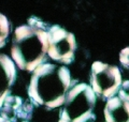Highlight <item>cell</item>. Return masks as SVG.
<instances>
[{
  "label": "cell",
  "mask_w": 129,
  "mask_h": 122,
  "mask_svg": "<svg viewBox=\"0 0 129 122\" xmlns=\"http://www.w3.org/2000/svg\"><path fill=\"white\" fill-rule=\"evenodd\" d=\"M48 27L38 17H30L28 25L18 26L14 31L11 55L21 70L34 72L47 59Z\"/></svg>",
  "instance_id": "obj_1"
},
{
  "label": "cell",
  "mask_w": 129,
  "mask_h": 122,
  "mask_svg": "<svg viewBox=\"0 0 129 122\" xmlns=\"http://www.w3.org/2000/svg\"><path fill=\"white\" fill-rule=\"evenodd\" d=\"M74 84L68 68L45 62L34 71L28 95L32 103L56 108L63 105L68 91Z\"/></svg>",
  "instance_id": "obj_2"
},
{
  "label": "cell",
  "mask_w": 129,
  "mask_h": 122,
  "mask_svg": "<svg viewBox=\"0 0 129 122\" xmlns=\"http://www.w3.org/2000/svg\"><path fill=\"white\" fill-rule=\"evenodd\" d=\"M97 96L87 84H76L68 91L64 99V107L59 116L71 122H94L96 116L92 112Z\"/></svg>",
  "instance_id": "obj_3"
},
{
  "label": "cell",
  "mask_w": 129,
  "mask_h": 122,
  "mask_svg": "<svg viewBox=\"0 0 129 122\" xmlns=\"http://www.w3.org/2000/svg\"><path fill=\"white\" fill-rule=\"evenodd\" d=\"M122 74L117 67L109 66L101 61H95L90 71V87L96 96L103 99L116 96L122 85Z\"/></svg>",
  "instance_id": "obj_4"
},
{
  "label": "cell",
  "mask_w": 129,
  "mask_h": 122,
  "mask_svg": "<svg viewBox=\"0 0 129 122\" xmlns=\"http://www.w3.org/2000/svg\"><path fill=\"white\" fill-rule=\"evenodd\" d=\"M47 57L57 62L70 64L76 49L75 36L60 26H51L47 30Z\"/></svg>",
  "instance_id": "obj_5"
},
{
  "label": "cell",
  "mask_w": 129,
  "mask_h": 122,
  "mask_svg": "<svg viewBox=\"0 0 129 122\" xmlns=\"http://www.w3.org/2000/svg\"><path fill=\"white\" fill-rule=\"evenodd\" d=\"M16 79V68L10 57L0 54V108L6 97L10 95Z\"/></svg>",
  "instance_id": "obj_6"
},
{
  "label": "cell",
  "mask_w": 129,
  "mask_h": 122,
  "mask_svg": "<svg viewBox=\"0 0 129 122\" xmlns=\"http://www.w3.org/2000/svg\"><path fill=\"white\" fill-rule=\"evenodd\" d=\"M104 118L107 122H129V103L118 96L109 99L104 107Z\"/></svg>",
  "instance_id": "obj_7"
},
{
  "label": "cell",
  "mask_w": 129,
  "mask_h": 122,
  "mask_svg": "<svg viewBox=\"0 0 129 122\" xmlns=\"http://www.w3.org/2000/svg\"><path fill=\"white\" fill-rule=\"evenodd\" d=\"M10 34L9 20L3 14L0 13V48L6 45L7 39Z\"/></svg>",
  "instance_id": "obj_8"
},
{
  "label": "cell",
  "mask_w": 129,
  "mask_h": 122,
  "mask_svg": "<svg viewBox=\"0 0 129 122\" xmlns=\"http://www.w3.org/2000/svg\"><path fill=\"white\" fill-rule=\"evenodd\" d=\"M32 108H34V106L30 102H24L22 106L16 110V117L21 118L24 121H28L31 118Z\"/></svg>",
  "instance_id": "obj_9"
},
{
  "label": "cell",
  "mask_w": 129,
  "mask_h": 122,
  "mask_svg": "<svg viewBox=\"0 0 129 122\" xmlns=\"http://www.w3.org/2000/svg\"><path fill=\"white\" fill-rule=\"evenodd\" d=\"M23 105V99L19 96H16V95H12L10 94L9 96L6 97L5 102H3V107H7V108H10V109H13V110H17V109L21 107Z\"/></svg>",
  "instance_id": "obj_10"
},
{
  "label": "cell",
  "mask_w": 129,
  "mask_h": 122,
  "mask_svg": "<svg viewBox=\"0 0 129 122\" xmlns=\"http://www.w3.org/2000/svg\"><path fill=\"white\" fill-rule=\"evenodd\" d=\"M117 94H118L117 96L122 101L129 103V80L123 81L122 85H120V87H119Z\"/></svg>",
  "instance_id": "obj_11"
},
{
  "label": "cell",
  "mask_w": 129,
  "mask_h": 122,
  "mask_svg": "<svg viewBox=\"0 0 129 122\" xmlns=\"http://www.w3.org/2000/svg\"><path fill=\"white\" fill-rule=\"evenodd\" d=\"M2 118L5 119L9 120V121H12V122H15L16 121V111L13 110V109H10V108H7V107H3L1 109V116Z\"/></svg>",
  "instance_id": "obj_12"
},
{
  "label": "cell",
  "mask_w": 129,
  "mask_h": 122,
  "mask_svg": "<svg viewBox=\"0 0 129 122\" xmlns=\"http://www.w3.org/2000/svg\"><path fill=\"white\" fill-rule=\"evenodd\" d=\"M119 61L124 67L129 68V47L122 49L119 54Z\"/></svg>",
  "instance_id": "obj_13"
},
{
  "label": "cell",
  "mask_w": 129,
  "mask_h": 122,
  "mask_svg": "<svg viewBox=\"0 0 129 122\" xmlns=\"http://www.w3.org/2000/svg\"><path fill=\"white\" fill-rule=\"evenodd\" d=\"M58 122H71L67 119V118H64V117H61V116H59V121Z\"/></svg>",
  "instance_id": "obj_14"
},
{
  "label": "cell",
  "mask_w": 129,
  "mask_h": 122,
  "mask_svg": "<svg viewBox=\"0 0 129 122\" xmlns=\"http://www.w3.org/2000/svg\"><path fill=\"white\" fill-rule=\"evenodd\" d=\"M0 122H12V121H9V120H7V119H5V118L0 117Z\"/></svg>",
  "instance_id": "obj_15"
},
{
  "label": "cell",
  "mask_w": 129,
  "mask_h": 122,
  "mask_svg": "<svg viewBox=\"0 0 129 122\" xmlns=\"http://www.w3.org/2000/svg\"><path fill=\"white\" fill-rule=\"evenodd\" d=\"M24 122H28V121H24Z\"/></svg>",
  "instance_id": "obj_16"
}]
</instances>
